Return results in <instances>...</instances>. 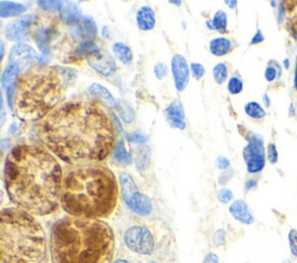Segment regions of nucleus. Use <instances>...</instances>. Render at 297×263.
<instances>
[{
    "label": "nucleus",
    "instance_id": "10",
    "mask_svg": "<svg viewBox=\"0 0 297 263\" xmlns=\"http://www.w3.org/2000/svg\"><path fill=\"white\" fill-rule=\"evenodd\" d=\"M87 60L89 65L103 76H111L116 70V64L113 57L106 51L97 50L92 55H89Z\"/></svg>",
    "mask_w": 297,
    "mask_h": 263
},
{
    "label": "nucleus",
    "instance_id": "5",
    "mask_svg": "<svg viewBox=\"0 0 297 263\" xmlns=\"http://www.w3.org/2000/svg\"><path fill=\"white\" fill-rule=\"evenodd\" d=\"M64 77L58 68L34 65L15 83L13 110L20 120L38 121L50 114L63 95Z\"/></svg>",
    "mask_w": 297,
    "mask_h": 263
},
{
    "label": "nucleus",
    "instance_id": "47",
    "mask_svg": "<svg viewBox=\"0 0 297 263\" xmlns=\"http://www.w3.org/2000/svg\"><path fill=\"white\" fill-rule=\"evenodd\" d=\"M171 3H172V4H176V5H180V4H181L180 2H171Z\"/></svg>",
    "mask_w": 297,
    "mask_h": 263
},
{
    "label": "nucleus",
    "instance_id": "49",
    "mask_svg": "<svg viewBox=\"0 0 297 263\" xmlns=\"http://www.w3.org/2000/svg\"><path fill=\"white\" fill-rule=\"evenodd\" d=\"M296 86H297V75H296Z\"/></svg>",
    "mask_w": 297,
    "mask_h": 263
},
{
    "label": "nucleus",
    "instance_id": "8",
    "mask_svg": "<svg viewBox=\"0 0 297 263\" xmlns=\"http://www.w3.org/2000/svg\"><path fill=\"white\" fill-rule=\"evenodd\" d=\"M124 242L133 252L149 255L154 249V240L151 232L143 226H133L124 233Z\"/></svg>",
    "mask_w": 297,
    "mask_h": 263
},
{
    "label": "nucleus",
    "instance_id": "17",
    "mask_svg": "<svg viewBox=\"0 0 297 263\" xmlns=\"http://www.w3.org/2000/svg\"><path fill=\"white\" fill-rule=\"evenodd\" d=\"M156 23L152 8L149 6L141 7L137 12V24L142 30H151Z\"/></svg>",
    "mask_w": 297,
    "mask_h": 263
},
{
    "label": "nucleus",
    "instance_id": "34",
    "mask_svg": "<svg viewBox=\"0 0 297 263\" xmlns=\"http://www.w3.org/2000/svg\"><path fill=\"white\" fill-rule=\"evenodd\" d=\"M190 69H192V72H193V76L195 77V79L200 80L202 76L205 75V68H203L201 64L193 63L192 65H190Z\"/></svg>",
    "mask_w": 297,
    "mask_h": 263
},
{
    "label": "nucleus",
    "instance_id": "11",
    "mask_svg": "<svg viewBox=\"0 0 297 263\" xmlns=\"http://www.w3.org/2000/svg\"><path fill=\"white\" fill-rule=\"evenodd\" d=\"M35 20L32 14L24 15L21 18L16 19L15 21L11 22L6 28V38L14 42H19L27 38V28L30 26Z\"/></svg>",
    "mask_w": 297,
    "mask_h": 263
},
{
    "label": "nucleus",
    "instance_id": "16",
    "mask_svg": "<svg viewBox=\"0 0 297 263\" xmlns=\"http://www.w3.org/2000/svg\"><path fill=\"white\" fill-rule=\"evenodd\" d=\"M60 16L68 24H78L81 21V11L73 3H64L60 8Z\"/></svg>",
    "mask_w": 297,
    "mask_h": 263
},
{
    "label": "nucleus",
    "instance_id": "22",
    "mask_svg": "<svg viewBox=\"0 0 297 263\" xmlns=\"http://www.w3.org/2000/svg\"><path fill=\"white\" fill-rule=\"evenodd\" d=\"M113 51L115 53L117 58H119L123 64H129L133 59V53L128 45L124 43L116 42L113 45Z\"/></svg>",
    "mask_w": 297,
    "mask_h": 263
},
{
    "label": "nucleus",
    "instance_id": "12",
    "mask_svg": "<svg viewBox=\"0 0 297 263\" xmlns=\"http://www.w3.org/2000/svg\"><path fill=\"white\" fill-rule=\"evenodd\" d=\"M38 58L39 57L34 49L24 43H16L10 52V63L19 65L21 69L26 67L29 61L38 60Z\"/></svg>",
    "mask_w": 297,
    "mask_h": 263
},
{
    "label": "nucleus",
    "instance_id": "3",
    "mask_svg": "<svg viewBox=\"0 0 297 263\" xmlns=\"http://www.w3.org/2000/svg\"><path fill=\"white\" fill-rule=\"evenodd\" d=\"M114 246L112 228L99 219L68 217L51 231L52 263H111Z\"/></svg>",
    "mask_w": 297,
    "mask_h": 263
},
{
    "label": "nucleus",
    "instance_id": "7",
    "mask_svg": "<svg viewBox=\"0 0 297 263\" xmlns=\"http://www.w3.org/2000/svg\"><path fill=\"white\" fill-rule=\"evenodd\" d=\"M120 181L122 197H123V201L130 210L141 216L150 215L152 211L151 201L148 196L138 191L137 186L134 182L131 176L127 173H121Z\"/></svg>",
    "mask_w": 297,
    "mask_h": 263
},
{
    "label": "nucleus",
    "instance_id": "31",
    "mask_svg": "<svg viewBox=\"0 0 297 263\" xmlns=\"http://www.w3.org/2000/svg\"><path fill=\"white\" fill-rule=\"evenodd\" d=\"M63 2H38V5L43 8V10H48V11H57L62 8L63 6Z\"/></svg>",
    "mask_w": 297,
    "mask_h": 263
},
{
    "label": "nucleus",
    "instance_id": "28",
    "mask_svg": "<svg viewBox=\"0 0 297 263\" xmlns=\"http://www.w3.org/2000/svg\"><path fill=\"white\" fill-rule=\"evenodd\" d=\"M287 16L292 26V29L297 32V2L288 3Z\"/></svg>",
    "mask_w": 297,
    "mask_h": 263
},
{
    "label": "nucleus",
    "instance_id": "44",
    "mask_svg": "<svg viewBox=\"0 0 297 263\" xmlns=\"http://www.w3.org/2000/svg\"><path fill=\"white\" fill-rule=\"evenodd\" d=\"M255 184H257V182H255L254 180H250V181H247V183H246V189H251V188H253Z\"/></svg>",
    "mask_w": 297,
    "mask_h": 263
},
{
    "label": "nucleus",
    "instance_id": "13",
    "mask_svg": "<svg viewBox=\"0 0 297 263\" xmlns=\"http://www.w3.org/2000/svg\"><path fill=\"white\" fill-rule=\"evenodd\" d=\"M172 72L174 77V84L178 90H182L188 84L189 71L187 60L184 56L176 55L172 59Z\"/></svg>",
    "mask_w": 297,
    "mask_h": 263
},
{
    "label": "nucleus",
    "instance_id": "20",
    "mask_svg": "<svg viewBox=\"0 0 297 263\" xmlns=\"http://www.w3.org/2000/svg\"><path fill=\"white\" fill-rule=\"evenodd\" d=\"M78 31L85 39H93L96 34V26L91 16H84L78 23Z\"/></svg>",
    "mask_w": 297,
    "mask_h": 263
},
{
    "label": "nucleus",
    "instance_id": "39",
    "mask_svg": "<svg viewBox=\"0 0 297 263\" xmlns=\"http://www.w3.org/2000/svg\"><path fill=\"white\" fill-rule=\"evenodd\" d=\"M224 241H225V232L223 231V229H218L214 236V244L216 246H219V245L224 244Z\"/></svg>",
    "mask_w": 297,
    "mask_h": 263
},
{
    "label": "nucleus",
    "instance_id": "21",
    "mask_svg": "<svg viewBox=\"0 0 297 263\" xmlns=\"http://www.w3.org/2000/svg\"><path fill=\"white\" fill-rule=\"evenodd\" d=\"M210 51L215 56H223L226 55L231 49V43L229 40L224 38L215 39L210 42Z\"/></svg>",
    "mask_w": 297,
    "mask_h": 263
},
{
    "label": "nucleus",
    "instance_id": "9",
    "mask_svg": "<svg viewBox=\"0 0 297 263\" xmlns=\"http://www.w3.org/2000/svg\"><path fill=\"white\" fill-rule=\"evenodd\" d=\"M244 159L250 173H258L265 166V151H263L262 141L257 136H252L249 139V144L244 149Z\"/></svg>",
    "mask_w": 297,
    "mask_h": 263
},
{
    "label": "nucleus",
    "instance_id": "33",
    "mask_svg": "<svg viewBox=\"0 0 297 263\" xmlns=\"http://www.w3.org/2000/svg\"><path fill=\"white\" fill-rule=\"evenodd\" d=\"M289 245L291 253L297 257V231L296 229H291L289 232Z\"/></svg>",
    "mask_w": 297,
    "mask_h": 263
},
{
    "label": "nucleus",
    "instance_id": "18",
    "mask_svg": "<svg viewBox=\"0 0 297 263\" xmlns=\"http://www.w3.org/2000/svg\"><path fill=\"white\" fill-rule=\"evenodd\" d=\"M21 71V68L19 65L13 64V63H8L6 69L4 70L3 76H2V86L6 90L8 88H11L12 86H14L16 80L19 78V73Z\"/></svg>",
    "mask_w": 297,
    "mask_h": 263
},
{
    "label": "nucleus",
    "instance_id": "37",
    "mask_svg": "<svg viewBox=\"0 0 297 263\" xmlns=\"http://www.w3.org/2000/svg\"><path fill=\"white\" fill-rule=\"evenodd\" d=\"M120 113H121L122 117H123V120L125 122H127V123L133 122L134 113H133V110L129 108V107H125V108H120Z\"/></svg>",
    "mask_w": 297,
    "mask_h": 263
},
{
    "label": "nucleus",
    "instance_id": "42",
    "mask_svg": "<svg viewBox=\"0 0 297 263\" xmlns=\"http://www.w3.org/2000/svg\"><path fill=\"white\" fill-rule=\"evenodd\" d=\"M203 263H219V261H218V257L215 255V254H208V255L206 256Z\"/></svg>",
    "mask_w": 297,
    "mask_h": 263
},
{
    "label": "nucleus",
    "instance_id": "29",
    "mask_svg": "<svg viewBox=\"0 0 297 263\" xmlns=\"http://www.w3.org/2000/svg\"><path fill=\"white\" fill-rule=\"evenodd\" d=\"M97 50H99V48H97L94 43L91 42V41H85V42H83L79 45L77 52H78L79 55H84L88 57L89 55H92V53H94Z\"/></svg>",
    "mask_w": 297,
    "mask_h": 263
},
{
    "label": "nucleus",
    "instance_id": "35",
    "mask_svg": "<svg viewBox=\"0 0 297 263\" xmlns=\"http://www.w3.org/2000/svg\"><path fill=\"white\" fill-rule=\"evenodd\" d=\"M267 157H268V160L272 163H275L276 161H278V151H276V147L274 144H270L268 145V151H267Z\"/></svg>",
    "mask_w": 297,
    "mask_h": 263
},
{
    "label": "nucleus",
    "instance_id": "6",
    "mask_svg": "<svg viewBox=\"0 0 297 263\" xmlns=\"http://www.w3.org/2000/svg\"><path fill=\"white\" fill-rule=\"evenodd\" d=\"M46 248V234L34 217L20 209H4L0 219V263H42Z\"/></svg>",
    "mask_w": 297,
    "mask_h": 263
},
{
    "label": "nucleus",
    "instance_id": "2",
    "mask_svg": "<svg viewBox=\"0 0 297 263\" xmlns=\"http://www.w3.org/2000/svg\"><path fill=\"white\" fill-rule=\"evenodd\" d=\"M8 196L28 213L54 212L62 196V170L47 150L21 144L8 153L4 171Z\"/></svg>",
    "mask_w": 297,
    "mask_h": 263
},
{
    "label": "nucleus",
    "instance_id": "40",
    "mask_svg": "<svg viewBox=\"0 0 297 263\" xmlns=\"http://www.w3.org/2000/svg\"><path fill=\"white\" fill-rule=\"evenodd\" d=\"M216 163H217V167L222 171L226 170V168L230 166V161L225 157H218L216 160Z\"/></svg>",
    "mask_w": 297,
    "mask_h": 263
},
{
    "label": "nucleus",
    "instance_id": "50",
    "mask_svg": "<svg viewBox=\"0 0 297 263\" xmlns=\"http://www.w3.org/2000/svg\"><path fill=\"white\" fill-rule=\"evenodd\" d=\"M149 263H157V262H153V261H152V262H149Z\"/></svg>",
    "mask_w": 297,
    "mask_h": 263
},
{
    "label": "nucleus",
    "instance_id": "24",
    "mask_svg": "<svg viewBox=\"0 0 297 263\" xmlns=\"http://www.w3.org/2000/svg\"><path fill=\"white\" fill-rule=\"evenodd\" d=\"M226 23H227L226 14H225V12H223V11H218L217 13L214 15L213 20L207 22L210 29H215L221 32L226 31Z\"/></svg>",
    "mask_w": 297,
    "mask_h": 263
},
{
    "label": "nucleus",
    "instance_id": "26",
    "mask_svg": "<svg viewBox=\"0 0 297 263\" xmlns=\"http://www.w3.org/2000/svg\"><path fill=\"white\" fill-rule=\"evenodd\" d=\"M245 113L252 118H262L265 117V110L257 102H250L245 106Z\"/></svg>",
    "mask_w": 297,
    "mask_h": 263
},
{
    "label": "nucleus",
    "instance_id": "43",
    "mask_svg": "<svg viewBox=\"0 0 297 263\" xmlns=\"http://www.w3.org/2000/svg\"><path fill=\"white\" fill-rule=\"evenodd\" d=\"M262 40H263V38H262L261 32L258 31L257 34H255L254 38H253V40H252V43H253V44H255V43H259V42H261Z\"/></svg>",
    "mask_w": 297,
    "mask_h": 263
},
{
    "label": "nucleus",
    "instance_id": "45",
    "mask_svg": "<svg viewBox=\"0 0 297 263\" xmlns=\"http://www.w3.org/2000/svg\"><path fill=\"white\" fill-rule=\"evenodd\" d=\"M226 5H230L229 7H235V5H237V2H225Z\"/></svg>",
    "mask_w": 297,
    "mask_h": 263
},
{
    "label": "nucleus",
    "instance_id": "32",
    "mask_svg": "<svg viewBox=\"0 0 297 263\" xmlns=\"http://www.w3.org/2000/svg\"><path fill=\"white\" fill-rule=\"evenodd\" d=\"M217 197L222 203H227V202H230L231 200H233L234 195H233V192L229 190V189H221V190L218 191Z\"/></svg>",
    "mask_w": 297,
    "mask_h": 263
},
{
    "label": "nucleus",
    "instance_id": "38",
    "mask_svg": "<svg viewBox=\"0 0 297 263\" xmlns=\"http://www.w3.org/2000/svg\"><path fill=\"white\" fill-rule=\"evenodd\" d=\"M128 141L131 142V143H135V144H142V143H145L146 141H148V138H146L145 136L142 135V134H133V135L128 136Z\"/></svg>",
    "mask_w": 297,
    "mask_h": 263
},
{
    "label": "nucleus",
    "instance_id": "23",
    "mask_svg": "<svg viewBox=\"0 0 297 263\" xmlns=\"http://www.w3.org/2000/svg\"><path fill=\"white\" fill-rule=\"evenodd\" d=\"M88 92L91 93L93 96L103 98V100H105L106 102H107V104L115 106V100H114V97H113L112 94L108 92V89H106L101 85H99V84L91 85L88 87Z\"/></svg>",
    "mask_w": 297,
    "mask_h": 263
},
{
    "label": "nucleus",
    "instance_id": "41",
    "mask_svg": "<svg viewBox=\"0 0 297 263\" xmlns=\"http://www.w3.org/2000/svg\"><path fill=\"white\" fill-rule=\"evenodd\" d=\"M265 78L267 81H273L276 78V70L272 67H268L265 72Z\"/></svg>",
    "mask_w": 297,
    "mask_h": 263
},
{
    "label": "nucleus",
    "instance_id": "1",
    "mask_svg": "<svg viewBox=\"0 0 297 263\" xmlns=\"http://www.w3.org/2000/svg\"><path fill=\"white\" fill-rule=\"evenodd\" d=\"M40 137L52 153L73 165L104 160L113 149L115 133L103 107L78 97L64 102L44 117Z\"/></svg>",
    "mask_w": 297,
    "mask_h": 263
},
{
    "label": "nucleus",
    "instance_id": "14",
    "mask_svg": "<svg viewBox=\"0 0 297 263\" xmlns=\"http://www.w3.org/2000/svg\"><path fill=\"white\" fill-rule=\"evenodd\" d=\"M165 116L166 120L170 123L171 126L173 128H178L184 130L186 126L185 123V114L182 106L179 101H173L172 104H170L168 108L165 109Z\"/></svg>",
    "mask_w": 297,
    "mask_h": 263
},
{
    "label": "nucleus",
    "instance_id": "48",
    "mask_svg": "<svg viewBox=\"0 0 297 263\" xmlns=\"http://www.w3.org/2000/svg\"><path fill=\"white\" fill-rule=\"evenodd\" d=\"M283 263H291V262H290V261H284Z\"/></svg>",
    "mask_w": 297,
    "mask_h": 263
},
{
    "label": "nucleus",
    "instance_id": "15",
    "mask_svg": "<svg viewBox=\"0 0 297 263\" xmlns=\"http://www.w3.org/2000/svg\"><path fill=\"white\" fill-rule=\"evenodd\" d=\"M229 210L231 215L234 216V218L241 221L243 224L250 225L254 221V218L253 216H252L249 207H247V204L242 200L235 201V202L230 205Z\"/></svg>",
    "mask_w": 297,
    "mask_h": 263
},
{
    "label": "nucleus",
    "instance_id": "4",
    "mask_svg": "<svg viewBox=\"0 0 297 263\" xmlns=\"http://www.w3.org/2000/svg\"><path fill=\"white\" fill-rule=\"evenodd\" d=\"M60 203L72 217L106 218L117 203L115 176L103 166L77 167L65 176Z\"/></svg>",
    "mask_w": 297,
    "mask_h": 263
},
{
    "label": "nucleus",
    "instance_id": "19",
    "mask_svg": "<svg viewBox=\"0 0 297 263\" xmlns=\"http://www.w3.org/2000/svg\"><path fill=\"white\" fill-rule=\"evenodd\" d=\"M26 10L27 6H23L21 4H16L13 2H0V15L3 18L20 15L23 12H26Z\"/></svg>",
    "mask_w": 297,
    "mask_h": 263
},
{
    "label": "nucleus",
    "instance_id": "27",
    "mask_svg": "<svg viewBox=\"0 0 297 263\" xmlns=\"http://www.w3.org/2000/svg\"><path fill=\"white\" fill-rule=\"evenodd\" d=\"M213 75L215 80H216L217 84H223L224 81L226 80V77H227V69L225 67V64H217L216 67L214 68V71H213Z\"/></svg>",
    "mask_w": 297,
    "mask_h": 263
},
{
    "label": "nucleus",
    "instance_id": "46",
    "mask_svg": "<svg viewBox=\"0 0 297 263\" xmlns=\"http://www.w3.org/2000/svg\"><path fill=\"white\" fill-rule=\"evenodd\" d=\"M114 263H129V262L125 261V260H117V261H115Z\"/></svg>",
    "mask_w": 297,
    "mask_h": 263
},
{
    "label": "nucleus",
    "instance_id": "30",
    "mask_svg": "<svg viewBox=\"0 0 297 263\" xmlns=\"http://www.w3.org/2000/svg\"><path fill=\"white\" fill-rule=\"evenodd\" d=\"M227 89L231 94H238L243 90V83L242 80L237 77L231 78L229 84H227Z\"/></svg>",
    "mask_w": 297,
    "mask_h": 263
},
{
    "label": "nucleus",
    "instance_id": "36",
    "mask_svg": "<svg viewBox=\"0 0 297 263\" xmlns=\"http://www.w3.org/2000/svg\"><path fill=\"white\" fill-rule=\"evenodd\" d=\"M166 73H168V69L162 63H158L156 67H154V75L158 78V79H164Z\"/></svg>",
    "mask_w": 297,
    "mask_h": 263
},
{
    "label": "nucleus",
    "instance_id": "25",
    "mask_svg": "<svg viewBox=\"0 0 297 263\" xmlns=\"http://www.w3.org/2000/svg\"><path fill=\"white\" fill-rule=\"evenodd\" d=\"M113 158L116 160L117 162L123 163V165H129L131 162V155H130L127 151H125L124 143L121 141L117 144L115 150L113 152Z\"/></svg>",
    "mask_w": 297,
    "mask_h": 263
}]
</instances>
